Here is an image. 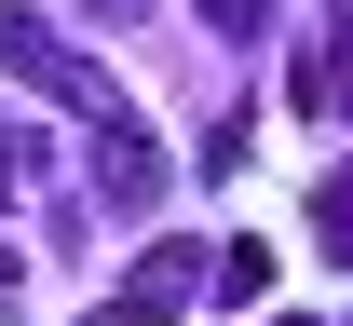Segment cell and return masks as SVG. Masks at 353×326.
Listing matches in <instances>:
<instances>
[{"label":"cell","instance_id":"6da1fadb","mask_svg":"<svg viewBox=\"0 0 353 326\" xmlns=\"http://www.w3.org/2000/svg\"><path fill=\"white\" fill-rule=\"evenodd\" d=\"M0 68H14V82H41L68 123H123V82H109L95 54H68L41 14H14V0H0Z\"/></svg>","mask_w":353,"mask_h":326},{"label":"cell","instance_id":"7a4b0ae2","mask_svg":"<svg viewBox=\"0 0 353 326\" xmlns=\"http://www.w3.org/2000/svg\"><path fill=\"white\" fill-rule=\"evenodd\" d=\"M190 299H204V245H190V232H163V245H150V258H136V272L109 285L82 326H176Z\"/></svg>","mask_w":353,"mask_h":326},{"label":"cell","instance_id":"3957f363","mask_svg":"<svg viewBox=\"0 0 353 326\" xmlns=\"http://www.w3.org/2000/svg\"><path fill=\"white\" fill-rule=\"evenodd\" d=\"M82 136H95V190H109V204H163V150H150L136 109L123 123H82Z\"/></svg>","mask_w":353,"mask_h":326},{"label":"cell","instance_id":"277c9868","mask_svg":"<svg viewBox=\"0 0 353 326\" xmlns=\"http://www.w3.org/2000/svg\"><path fill=\"white\" fill-rule=\"evenodd\" d=\"M299 109H326V123H353V0L326 14V54L299 68Z\"/></svg>","mask_w":353,"mask_h":326},{"label":"cell","instance_id":"5b68a950","mask_svg":"<svg viewBox=\"0 0 353 326\" xmlns=\"http://www.w3.org/2000/svg\"><path fill=\"white\" fill-rule=\"evenodd\" d=\"M204 285H218V299H259V285H272V245H259V232L218 245V258H204Z\"/></svg>","mask_w":353,"mask_h":326},{"label":"cell","instance_id":"8992f818","mask_svg":"<svg viewBox=\"0 0 353 326\" xmlns=\"http://www.w3.org/2000/svg\"><path fill=\"white\" fill-rule=\"evenodd\" d=\"M312 245H326V258H340V272H353V163H340V177H326V190H312Z\"/></svg>","mask_w":353,"mask_h":326},{"label":"cell","instance_id":"52a82bcc","mask_svg":"<svg viewBox=\"0 0 353 326\" xmlns=\"http://www.w3.org/2000/svg\"><path fill=\"white\" fill-rule=\"evenodd\" d=\"M190 14H204L218 41H259V28H272V0H190Z\"/></svg>","mask_w":353,"mask_h":326},{"label":"cell","instance_id":"ba28073f","mask_svg":"<svg viewBox=\"0 0 353 326\" xmlns=\"http://www.w3.org/2000/svg\"><path fill=\"white\" fill-rule=\"evenodd\" d=\"M14 177H28V136H14V123H0V204H14Z\"/></svg>","mask_w":353,"mask_h":326},{"label":"cell","instance_id":"9c48e42d","mask_svg":"<svg viewBox=\"0 0 353 326\" xmlns=\"http://www.w3.org/2000/svg\"><path fill=\"white\" fill-rule=\"evenodd\" d=\"M82 14H150V0H82Z\"/></svg>","mask_w":353,"mask_h":326},{"label":"cell","instance_id":"30bf717a","mask_svg":"<svg viewBox=\"0 0 353 326\" xmlns=\"http://www.w3.org/2000/svg\"><path fill=\"white\" fill-rule=\"evenodd\" d=\"M0 313H14V258H0Z\"/></svg>","mask_w":353,"mask_h":326},{"label":"cell","instance_id":"8fae6325","mask_svg":"<svg viewBox=\"0 0 353 326\" xmlns=\"http://www.w3.org/2000/svg\"><path fill=\"white\" fill-rule=\"evenodd\" d=\"M285 326H299V313H285Z\"/></svg>","mask_w":353,"mask_h":326}]
</instances>
